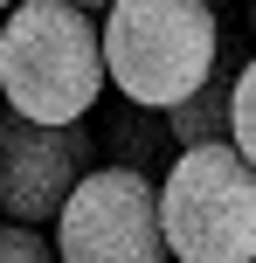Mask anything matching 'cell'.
<instances>
[{
    "instance_id": "8",
    "label": "cell",
    "mask_w": 256,
    "mask_h": 263,
    "mask_svg": "<svg viewBox=\"0 0 256 263\" xmlns=\"http://www.w3.org/2000/svg\"><path fill=\"white\" fill-rule=\"evenodd\" d=\"M229 139L256 159V55L235 69V125H229Z\"/></svg>"
},
{
    "instance_id": "10",
    "label": "cell",
    "mask_w": 256,
    "mask_h": 263,
    "mask_svg": "<svg viewBox=\"0 0 256 263\" xmlns=\"http://www.w3.org/2000/svg\"><path fill=\"white\" fill-rule=\"evenodd\" d=\"M83 7H111V0H83Z\"/></svg>"
},
{
    "instance_id": "6",
    "label": "cell",
    "mask_w": 256,
    "mask_h": 263,
    "mask_svg": "<svg viewBox=\"0 0 256 263\" xmlns=\"http://www.w3.org/2000/svg\"><path fill=\"white\" fill-rule=\"evenodd\" d=\"M235 69H243V55H235V42L222 35V63L208 69V83H194V90L166 111V139L173 145L229 139V125H235Z\"/></svg>"
},
{
    "instance_id": "3",
    "label": "cell",
    "mask_w": 256,
    "mask_h": 263,
    "mask_svg": "<svg viewBox=\"0 0 256 263\" xmlns=\"http://www.w3.org/2000/svg\"><path fill=\"white\" fill-rule=\"evenodd\" d=\"M160 222L180 263H249L256 256V159L235 139L180 145L160 173Z\"/></svg>"
},
{
    "instance_id": "7",
    "label": "cell",
    "mask_w": 256,
    "mask_h": 263,
    "mask_svg": "<svg viewBox=\"0 0 256 263\" xmlns=\"http://www.w3.org/2000/svg\"><path fill=\"white\" fill-rule=\"evenodd\" d=\"M21 256V263H42L55 256V236H42V222H14V215H0V263Z\"/></svg>"
},
{
    "instance_id": "5",
    "label": "cell",
    "mask_w": 256,
    "mask_h": 263,
    "mask_svg": "<svg viewBox=\"0 0 256 263\" xmlns=\"http://www.w3.org/2000/svg\"><path fill=\"white\" fill-rule=\"evenodd\" d=\"M90 132L76 125H49L28 111H0V215L14 222H55L63 201L76 194V180L90 173Z\"/></svg>"
},
{
    "instance_id": "9",
    "label": "cell",
    "mask_w": 256,
    "mask_h": 263,
    "mask_svg": "<svg viewBox=\"0 0 256 263\" xmlns=\"http://www.w3.org/2000/svg\"><path fill=\"white\" fill-rule=\"evenodd\" d=\"M249 35H256V0H249Z\"/></svg>"
},
{
    "instance_id": "11",
    "label": "cell",
    "mask_w": 256,
    "mask_h": 263,
    "mask_svg": "<svg viewBox=\"0 0 256 263\" xmlns=\"http://www.w3.org/2000/svg\"><path fill=\"white\" fill-rule=\"evenodd\" d=\"M0 7H14V0H0Z\"/></svg>"
},
{
    "instance_id": "1",
    "label": "cell",
    "mask_w": 256,
    "mask_h": 263,
    "mask_svg": "<svg viewBox=\"0 0 256 263\" xmlns=\"http://www.w3.org/2000/svg\"><path fill=\"white\" fill-rule=\"evenodd\" d=\"M104 69V21L83 0H14L0 28V90L14 111L49 125H76L97 111Z\"/></svg>"
},
{
    "instance_id": "2",
    "label": "cell",
    "mask_w": 256,
    "mask_h": 263,
    "mask_svg": "<svg viewBox=\"0 0 256 263\" xmlns=\"http://www.w3.org/2000/svg\"><path fill=\"white\" fill-rule=\"evenodd\" d=\"M222 63L215 0H111L104 7V69L139 111H173Z\"/></svg>"
},
{
    "instance_id": "4",
    "label": "cell",
    "mask_w": 256,
    "mask_h": 263,
    "mask_svg": "<svg viewBox=\"0 0 256 263\" xmlns=\"http://www.w3.org/2000/svg\"><path fill=\"white\" fill-rule=\"evenodd\" d=\"M55 256L69 263H152L173 256L160 222V187L146 166H90L55 215Z\"/></svg>"
}]
</instances>
